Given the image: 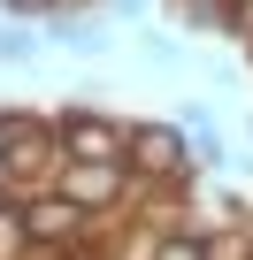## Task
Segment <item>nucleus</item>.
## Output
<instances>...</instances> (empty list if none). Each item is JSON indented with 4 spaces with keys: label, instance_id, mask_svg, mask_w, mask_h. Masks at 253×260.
Returning a JSON list of instances; mask_svg holds the SVG:
<instances>
[{
    "label": "nucleus",
    "instance_id": "1",
    "mask_svg": "<svg viewBox=\"0 0 253 260\" xmlns=\"http://www.w3.org/2000/svg\"><path fill=\"white\" fill-rule=\"evenodd\" d=\"M16 207H23L31 252H54V245H77V237H92V207H77L62 184H46V191H31V199H16Z\"/></svg>",
    "mask_w": 253,
    "mask_h": 260
},
{
    "label": "nucleus",
    "instance_id": "2",
    "mask_svg": "<svg viewBox=\"0 0 253 260\" xmlns=\"http://www.w3.org/2000/svg\"><path fill=\"white\" fill-rule=\"evenodd\" d=\"M54 130H62V153L69 161H131V122H115V115L69 107Z\"/></svg>",
    "mask_w": 253,
    "mask_h": 260
},
{
    "label": "nucleus",
    "instance_id": "3",
    "mask_svg": "<svg viewBox=\"0 0 253 260\" xmlns=\"http://www.w3.org/2000/svg\"><path fill=\"white\" fill-rule=\"evenodd\" d=\"M131 161L146 184H177L192 169V138H184V122H131Z\"/></svg>",
    "mask_w": 253,
    "mask_h": 260
},
{
    "label": "nucleus",
    "instance_id": "4",
    "mask_svg": "<svg viewBox=\"0 0 253 260\" xmlns=\"http://www.w3.org/2000/svg\"><path fill=\"white\" fill-rule=\"evenodd\" d=\"M77 207H92V214H107V207H123L131 199V161H62V176H54Z\"/></svg>",
    "mask_w": 253,
    "mask_h": 260
},
{
    "label": "nucleus",
    "instance_id": "5",
    "mask_svg": "<svg viewBox=\"0 0 253 260\" xmlns=\"http://www.w3.org/2000/svg\"><path fill=\"white\" fill-rule=\"evenodd\" d=\"M200 260H253V222H215V230H200Z\"/></svg>",
    "mask_w": 253,
    "mask_h": 260
},
{
    "label": "nucleus",
    "instance_id": "6",
    "mask_svg": "<svg viewBox=\"0 0 253 260\" xmlns=\"http://www.w3.org/2000/svg\"><path fill=\"white\" fill-rule=\"evenodd\" d=\"M184 138H192V161H200V169H222V161H230V146H222V130H215V122H207L200 107L184 115Z\"/></svg>",
    "mask_w": 253,
    "mask_h": 260
},
{
    "label": "nucleus",
    "instance_id": "7",
    "mask_svg": "<svg viewBox=\"0 0 253 260\" xmlns=\"http://www.w3.org/2000/svg\"><path fill=\"white\" fill-rule=\"evenodd\" d=\"M0 260H31V230H23L16 199H0Z\"/></svg>",
    "mask_w": 253,
    "mask_h": 260
},
{
    "label": "nucleus",
    "instance_id": "8",
    "mask_svg": "<svg viewBox=\"0 0 253 260\" xmlns=\"http://www.w3.org/2000/svg\"><path fill=\"white\" fill-rule=\"evenodd\" d=\"M154 260H200V237H192V230H169V237L154 245Z\"/></svg>",
    "mask_w": 253,
    "mask_h": 260
},
{
    "label": "nucleus",
    "instance_id": "9",
    "mask_svg": "<svg viewBox=\"0 0 253 260\" xmlns=\"http://www.w3.org/2000/svg\"><path fill=\"white\" fill-rule=\"evenodd\" d=\"M222 31H230V39H245V46H253V0H230V16H222Z\"/></svg>",
    "mask_w": 253,
    "mask_h": 260
},
{
    "label": "nucleus",
    "instance_id": "10",
    "mask_svg": "<svg viewBox=\"0 0 253 260\" xmlns=\"http://www.w3.org/2000/svg\"><path fill=\"white\" fill-rule=\"evenodd\" d=\"M39 54V39H23V31H0V61H31Z\"/></svg>",
    "mask_w": 253,
    "mask_h": 260
}]
</instances>
